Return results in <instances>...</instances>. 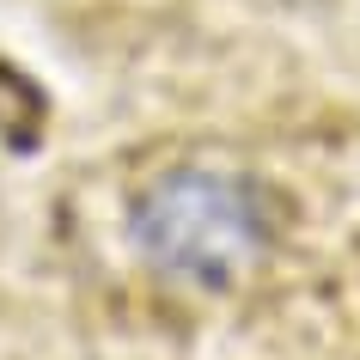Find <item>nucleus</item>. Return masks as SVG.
<instances>
[{
  "label": "nucleus",
  "mask_w": 360,
  "mask_h": 360,
  "mask_svg": "<svg viewBox=\"0 0 360 360\" xmlns=\"http://www.w3.org/2000/svg\"><path fill=\"white\" fill-rule=\"evenodd\" d=\"M134 245L153 269L195 287L238 281L269 245L263 202L245 177L226 171H165L141 208H134Z\"/></svg>",
  "instance_id": "nucleus-1"
}]
</instances>
